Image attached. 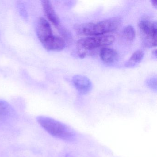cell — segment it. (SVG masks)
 <instances>
[{
  "instance_id": "1",
  "label": "cell",
  "mask_w": 157,
  "mask_h": 157,
  "mask_svg": "<svg viewBox=\"0 0 157 157\" xmlns=\"http://www.w3.org/2000/svg\"><path fill=\"white\" fill-rule=\"evenodd\" d=\"M122 21L120 17H115L97 22L85 23L74 25V30L81 35H103L116 31L120 26Z\"/></svg>"
},
{
  "instance_id": "2",
  "label": "cell",
  "mask_w": 157,
  "mask_h": 157,
  "mask_svg": "<svg viewBox=\"0 0 157 157\" xmlns=\"http://www.w3.org/2000/svg\"><path fill=\"white\" fill-rule=\"evenodd\" d=\"M36 120L41 126L51 136L69 142L76 140L75 131L62 122L44 116L37 117Z\"/></svg>"
},
{
  "instance_id": "3",
  "label": "cell",
  "mask_w": 157,
  "mask_h": 157,
  "mask_svg": "<svg viewBox=\"0 0 157 157\" xmlns=\"http://www.w3.org/2000/svg\"><path fill=\"white\" fill-rule=\"evenodd\" d=\"M114 41V36L109 34L81 38L77 42L79 56L81 58H84L86 55V51L107 46L113 44Z\"/></svg>"
},
{
  "instance_id": "4",
  "label": "cell",
  "mask_w": 157,
  "mask_h": 157,
  "mask_svg": "<svg viewBox=\"0 0 157 157\" xmlns=\"http://www.w3.org/2000/svg\"><path fill=\"white\" fill-rule=\"evenodd\" d=\"M143 42L146 46L152 48L157 46V22L147 19H142L139 22Z\"/></svg>"
},
{
  "instance_id": "5",
  "label": "cell",
  "mask_w": 157,
  "mask_h": 157,
  "mask_svg": "<svg viewBox=\"0 0 157 157\" xmlns=\"http://www.w3.org/2000/svg\"><path fill=\"white\" fill-rule=\"evenodd\" d=\"M72 82L76 90L81 94H87L92 89L93 84L90 80L83 75H75L72 78Z\"/></svg>"
},
{
  "instance_id": "6",
  "label": "cell",
  "mask_w": 157,
  "mask_h": 157,
  "mask_svg": "<svg viewBox=\"0 0 157 157\" xmlns=\"http://www.w3.org/2000/svg\"><path fill=\"white\" fill-rule=\"evenodd\" d=\"M36 33L38 39L42 43L53 35L50 24L43 17L40 18L38 20L36 28Z\"/></svg>"
},
{
  "instance_id": "7",
  "label": "cell",
  "mask_w": 157,
  "mask_h": 157,
  "mask_svg": "<svg viewBox=\"0 0 157 157\" xmlns=\"http://www.w3.org/2000/svg\"><path fill=\"white\" fill-rule=\"evenodd\" d=\"M44 47L49 51H60L66 47V43L61 37L52 35L42 43Z\"/></svg>"
},
{
  "instance_id": "8",
  "label": "cell",
  "mask_w": 157,
  "mask_h": 157,
  "mask_svg": "<svg viewBox=\"0 0 157 157\" xmlns=\"http://www.w3.org/2000/svg\"><path fill=\"white\" fill-rule=\"evenodd\" d=\"M16 116L14 108L6 101L0 100V121L8 122Z\"/></svg>"
},
{
  "instance_id": "9",
  "label": "cell",
  "mask_w": 157,
  "mask_h": 157,
  "mask_svg": "<svg viewBox=\"0 0 157 157\" xmlns=\"http://www.w3.org/2000/svg\"><path fill=\"white\" fill-rule=\"evenodd\" d=\"M42 5L45 13L48 20L56 26L59 25V20L57 14L53 8L51 2L49 1L44 0L42 1Z\"/></svg>"
},
{
  "instance_id": "10",
  "label": "cell",
  "mask_w": 157,
  "mask_h": 157,
  "mask_svg": "<svg viewBox=\"0 0 157 157\" xmlns=\"http://www.w3.org/2000/svg\"><path fill=\"white\" fill-rule=\"evenodd\" d=\"M100 57L103 62L106 63H113L118 60L119 56L114 49L104 47L100 50Z\"/></svg>"
},
{
  "instance_id": "11",
  "label": "cell",
  "mask_w": 157,
  "mask_h": 157,
  "mask_svg": "<svg viewBox=\"0 0 157 157\" xmlns=\"http://www.w3.org/2000/svg\"><path fill=\"white\" fill-rule=\"evenodd\" d=\"M144 52L138 50L134 52L131 57L125 63V66L127 68L135 67L142 61L144 57Z\"/></svg>"
},
{
  "instance_id": "12",
  "label": "cell",
  "mask_w": 157,
  "mask_h": 157,
  "mask_svg": "<svg viewBox=\"0 0 157 157\" xmlns=\"http://www.w3.org/2000/svg\"><path fill=\"white\" fill-rule=\"evenodd\" d=\"M123 35L126 39L128 41H132L136 36V32L133 26L128 25L125 27L123 31Z\"/></svg>"
},
{
  "instance_id": "13",
  "label": "cell",
  "mask_w": 157,
  "mask_h": 157,
  "mask_svg": "<svg viewBox=\"0 0 157 157\" xmlns=\"http://www.w3.org/2000/svg\"><path fill=\"white\" fill-rule=\"evenodd\" d=\"M147 85L149 88H151L152 90H156L157 89V85H156V78H151L149 79L147 81Z\"/></svg>"
},
{
  "instance_id": "14",
  "label": "cell",
  "mask_w": 157,
  "mask_h": 157,
  "mask_svg": "<svg viewBox=\"0 0 157 157\" xmlns=\"http://www.w3.org/2000/svg\"><path fill=\"white\" fill-rule=\"evenodd\" d=\"M151 4L155 8L157 7V0H152L151 1Z\"/></svg>"
},
{
  "instance_id": "15",
  "label": "cell",
  "mask_w": 157,
  "mask_h": 157,
  "mask_svg": "<svg viewBox=\"0 0 157 157\" xmlns=\"http://www.w3.org/2000/svg\"><path fill=\"white\" fill-rule=\"evenodd\" d=\"M72 157V156L70 155V154H68V155H67V156H66V157Z\"/></svg>"
}]
</instances>
